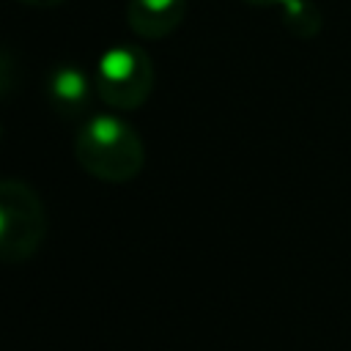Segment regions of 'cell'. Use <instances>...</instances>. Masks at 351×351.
Masks as SVG:
<instances>
[{
  "mask_svg": "<svg viewBox=\"0 0 351 351\" xmlns=\"http://www.w3.org/2000/svg\"><path fill=\"white\" fill-rule=\"evenodd\" d=\"M19 3H27V5H58L63 0H19Z\"/></svg>",
  "mask_w": 351,
  "mask_h": 351,
  "instance_id": "cell-8",
  "label": "cell"
},
{
  "mask_svg": "<svg viewBox=\"0 0 351 351\" xmlns=\"http://www.w3.org/2000/svg\"><path fill=\"white\" fill-rule=\"evenodd\" d=\"M74 154L80 165L101 181H129L145 159L137 132L115 115H93L77 134Z\"/></svg>",
  "mask_w": 351,
  "mask_h": 351,
  "instance_id": "cell-1",
  "label": "cell"
},
{
  "mask_svg": "<svg viewBox=\"0 0 351 351\" xmlns=\"http://www.w3.org/2000/svg\"><path fill=\"white\" fill-rule=\"evenodd\" d=\"M151 88L154 66L140 47L121 44L101 55L96 69V90L104 104L115 110H134L148 99Z\"/></svg>",
  "mask_w": 351,
  "mask_h": 351,
  "instance_id": "cell-3",
  "label": "cell"
},
{
  "mask_svg": "<svg viewBox=\"0 0 351 351\" xmlns=\"http://www.w3.org/2000/svg\"><path fill=\"white\" fill-rule=\"evenodd\" d=\"M47 233L41 197L16 178H0V263L27 261Z\"/></svg>",
  "mask_w": 351,
  "mask_h": 351,
  "instance_id": "cell-2",
  "label": "cell"
},
{
  "mask_svg": "<svg viewBox=\"0 0 351 351\" xmlns=\"http://www.w3.org/2000/svg\"><path fill=\"white\" fill-rule=\"evenodd\" d=\"M93 85L96 82H90V77L80 66L74 63L55 66L47 77V101L60 115H80L90 104Z\"/></svg>",
  "mask_w": 351,
  "mask_h": 351,
  "instance_id": "cell-4",
  "label": "cell"
},
{
  "mask_svg": "<svg viewBox=\"0 0 351 351\" xmlns=\"http://www.w3.org/2000/svg\"><path fill=\"white\" fill-rule=\"evenodd\" d=\"M282 19L302 38L315 36L318 27H321V14H318V8L310 0H288L282 5Z\"/></svg>",
  "mask_w": 351,
  "mask_h": 351,
  "instance_id": "cell-6",
  "label": "cell"
},
{
  "mask_svg": "<svg viewBox=\"0 0 351 351\" xmlns=\"http://www.w3.org/2000/svg\"><path fill=\"white\" fill-rule=\"evenodd\" d=\"M244 3H252V5H280L282 8L288 0H244Z\"/></svg>",
  "mask_w": 351,
  "mask_h": 351,
  "instance_id": "cell-7",
  "label": "cell"
},
{
  "mask_svg": "<svg viewBox=\"0 0 351 351\" xmlns=\"http://www.w3.org/2000/svg\"><path fill=\"white\" fill-rule=\"evenodd\" d=\"M186 14V0H132L126 8L129 27L143 38H165Z\"/></svg>",
  "mask_w": 351,
  "mask_h": 351,
  "instance_id": "cell-5",
  "label": "cell"
}]
</instances>
